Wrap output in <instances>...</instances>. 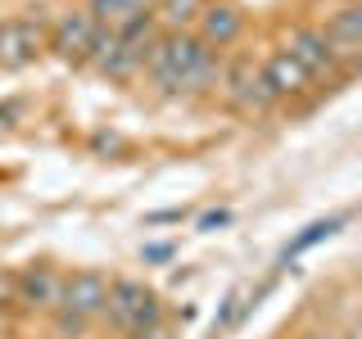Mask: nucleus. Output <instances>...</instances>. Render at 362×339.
Returning <instances> with one entry per match:
<instances>
[{
	"instance_id": "nucleus-1",
	"label": "nucleus",
	"mask_w": 362,
	"mask_h": 339,
	"mask_svg": "<svg viewBox=\"0 0 362 339\" xmlns=\"http://www.w3.org/2000/svg\"><path fill=\"white\" fill-rule=\"evenodd\" d=\"M145 68L163 90H204L218 77V50H209L195 32H163Z\"/></svg>"
},
{
	"instance_id": "nucleus-2",
	"label": "nucleus",
	"mask_w": 362,
	"mask_h": 339,
	"mask_svg": "<svg viewBox=\"0 0 362 339\" xmlns=\"http://www.w3.org/2000/svg\"><path fill=\"white\" fill-rule=\"evenodd\" d=\"M109 303V280L100 271H73L64 280V299H59V316H54V331L59 335H82L86 321L105 316Z\"/></svg>"
},
{
	"instance_id": "nucleus-3",
	"label": "nucleus",
	"mask_w": 362,
	"mask_h": 339,
	"mask_svg": "<svg viewBox=\"0 0 362 339\" xmlns=\"http://www.w3.org/2000/svg\"><path fill=\"white\" fill-rule=\"evenodd\" d=\"M105 316L122 335H141V331H150V326H158V299H154V290L141 285V280H113Z\"/></svg>"
},
{
	"instance_id": "nucleus-4",
	"label": "nucleus",
	"mask_w": 362,
	"mask_h": 339,
	"mask_svg": "<svg viewBox=\"0 0 362 339\" xmlns=\"http://www.w3.org/2000/svg\"><path fill=\"white\" fill-rule=\"evenodd\" d=\"M100 23L90 9H64L50 28V50L59 54L64 64H90L95 59V45H100Z\"/></svg>"
},
{
	"instance_id": "nucleus-5",
	"label": "nucleus",
	"mask_w": 362,
	"mask_h": 339,
	"mask_svg": "<svg viewBox=\"0 0 362 339\" xmlns=\"http://www.w3.org/2000/svg\"><path fill=\"white\" fill-rule=\"evenodd\" d=\"M45 45H50V28H45L41 9L0 23V68H28Z\"/></svg>"
},
{
	"instance_id": "nucleus-6",
	"label": "nucleus",
	"mask_w": 362,
	"mask_h": 339,
	"mask_svg": "<svg viewBox=\"0 0 362 339\" xmlns=\"http://www.w3.org/2000/svg\"><path fill=\"white\" fill-rule=\"evenodd\" d=\"M286 50L299 59L303 68L313 73V82H322V77H331L335 73V64H339V50L331 45V37H326V28H299L290 37Z\"/></svg>"
},
{
	"instance_id": "nucleus-7",
	"label": "nucleus",
	"mask_w": 362,
	"mask_h": 339,
	"mask_svg": "<svg viewBox=\"0 0 362 339\" xmlns=\"http://www.w3.org/2000/svg\"><path fill=\"white\" fill-rule=\"evenodd\" d=\"M245 32V14L235 5H226V0H213V5H204V14L195 23V37L209 45V50H226V45H235Z\"/></svg>"
},
{
	"instance_id": "nucleus-8",
	"label": "nucleus",
	"mask_w": 362,
	"mask_h": 339,
	"mask_svg": "<svg viewBox=\"0 0 362 339\" xmlns=\"http://www.w3.org/2000/svg\"><path fill=\"white\" fill-rule=\"evenodd\" d=\"M226 100H231L235 109H245V113H263L276 105V90L267 86V77H263V68H254V64H240L231 77H226Z\"/></svg>"
},
{
	"instance_id": "nucleus-9",
	"label": "nucleus",
	"mask_w": 362,
	"mask_h": 339,
	"mask_svg": "<svg viewBox=\"0 0 362 339\" xmlns=\"http://www.w3.org/2000/svg\"><path fill=\"white\" fill-rule=\"evenodd\" d=\"M64 280L54 267H28L18 276V303L32 312H59V299H64Z\"/></svg>"
},
{
	"instance_id": "nucleus-10",
	"label": "nucleus",
	"mask_w": 362,
	"mask_h": 339,
	"mask_svg": "<svg viewBox=\"0 0 362 339\" xmlns=\"http://www.w3.org/2000/svg\"><path fill=\"white\" fill-rule=\"evenodd\" d=\"M263 77H267V86L276 90V100L281 95H303V90L313 86V73L294 59L290 50H276V54H272V59L263 64Z\"/></svg>"
},
{
	"instance_id": "nucleus-11",
	"label": "nucleus",
	"mask_w": 362,
	"mask_h": 339,
	"mask_svg": "<svg viewBox=\"0 0 362 339\" xmlns=\"http://www.w3.org/2000/svg\"><path fill=\"white\" fill-rule=\"evenodd\" d=\"M326 37L339 54H358L362 50V5H339L331 23H326Z\"/></svg>"
},
{
	"instance_id": "nucleus-12",
	"label": "nucleus",
	"mask_w": 362,
	"mask_h": 339,
	"mask_svg": "<svg viewBox=\"0 0 362 339\" xmlns=\"http://www.w3.org/2000/svg\"><path fill=\"white\" fill-rule=\"evenodd\" d=\"M150 5H154V0H90L86 9L95 14L100 28L118 32V28H132L136 18H145V14H150Z\"/></svg>"
},
{
	"instance_id": "nucleus-13",
	"label": "nucleus",
	"mask_w": 362,
	"mask_h": 339,
	"mask_svg": "<svg viewBox=\"0 0 362 339\" xmlns=\"http://www.w3.org/2000/svg\"><path fill=\"white\" fill-rule=\"evenodd\" d=\"M204 5H209V0H158V5H154V18L163 23L168 32H190L199 23Z\"/></svg>"
},
{
	"instance_id": "nucleus-14",
	"label": "nucleus",
	"mask_w": 362,
	"mask_h": 339,
	"mask_svg": "<svg viewBox=\"0 0 362 339\" xmlns=\"http://www.w3.org/2000/svg\"><path fill=\"white\" fill-rule=\"evenodd\" d=\"M339 226H344V218H326V222H313V226H303V235H294V240H290V249H286V258H294V254H303V249H313L317 240H326V235H335Z\"/></svg>"
},
{
	"instance_id": "nucleus-15",
	"label": "nucleus",
	"mask_w": 362,
	"mask_h": 339,
	"mask_svg": "<svg viewBox=\"0 0 362 339\" xmlns=\"http://www.w3.org/2000/svg\"><path fill=\"white\" fill-rule=\"evenodd\" d=\"M9 303H18V276L0 271V308H9Z\"/></svg>"
},
{
	"instance_id": "nucleus-16",
	"label": "nucleus",
	"mask_w": 362,
	"mask_h": 339,
	"mask_svg": "<svg viewBox=\"0 0 362 339\" xmlns=\"http://www.w3.org/2000/svg\"><path fill=\"white\" fill-rule=\"evenodd\" d=\"M226 222H231V213H226V208L204 213V218H199V231H213V226H226Z\"/></svg>"
},
{
	"instance_id": "nucleus-17",
	"label": "nucleus",
	"mask_w": 362,
	"mask_h": 339,
	"mask_svg": "<svg viewBox=\"0 0 362 339\" xmlns=\"http://www.w3.org/2000/svg\"><path fill=\"white\" fill-rule=\"evenodd\" d=\"M132 339H177L168 326H150V331H141V335H132Z\"/></svg>"
},
{
	"instance_id": "nucleus-18",
	"label": "nucleus",
	"mask_w": 362,
	"mask_h": 339,
	"mask_svg": "<svg viewBox=\"0 0 362 339\" xmlns=\"http://www.w3.org/2000/svg\"><path fill=\"white\" fill-rule=\"evenodd\" d=\"M303 339H335V335H322V331H317V335H303Z\"/></svg>"
},
{
	"instance_id": "nucleus-19",
	"label": "nucleus",
	"mask_w": 362,
	"mask_h": 339,
	"mask_svg": "<svg viewBox=\"0 0 362 339\" xmlns=\"http://www.w3.org/2000/svg\"><path fill=\"white\" fill-rule=\"evenodd\" d=\"M344 5H362V0H344Z\"/></svg>"
}]
</instances>
